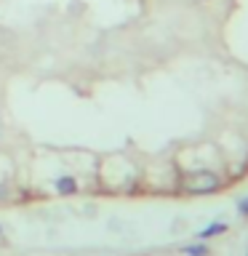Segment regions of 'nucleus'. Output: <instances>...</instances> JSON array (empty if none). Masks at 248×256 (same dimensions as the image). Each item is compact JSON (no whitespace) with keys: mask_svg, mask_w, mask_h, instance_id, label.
<instances>
[{"mask_svg":"<svg viewBox=\"0 0 248 256\" xmlns=\"http://www.w3.org/2000/svg\"><path fill=\"white\" fill-rule=\"evenodd\" d=\"M0 235H3V227H0Z\"/></svg>","mask_w":248,"mask_h":256,"instance_id":"423d86ee","label":"nucleus"},{"mask_svg":"<svg viewBox=\"0 0 248 256\" xmlns=\"http://www.w3.org/2000/svg\"><path fill=\"white\" fill-rule=\"evenodd\" d=\"M54 190L59 192V195H75V192H78V179H75V176H70V174L56 176Z\"/></svg>","mask_w":248,"mask_h":256,"instance_id":"f03ea898","label":"nucleus"},{"mask_svg":"<svg viewBox=\"0 0 248 256\" xmlns=\"http://www.w3.org/2000/svg\"><path fill=\"white\" fill-rule=\"evenodd\" d=\"M230 227L224 222H214V224H208V227H203L198 232V240H211V238H216V235H224Z\"/></svg>","mask_w":248,"mask_h":256,"instance_id":"7ed1b4c3","label":"nucleus"},{"mask_svg":"<svg viewBox=\"0 0 248 256\" xmlns=\"http://www.w3.org/2000/svg\"><path fill=\"white\" fill-rule=\"evenodd\" d=\"M246 256H248V248H246Z\"/></svg>","mask_w":248,"mask_h":256,"instance_id":"0eeeda50","label":"nucleus"},{"mask_svg":"<svg viewBox=\"0 0 248 256\" xmlns=\"http://www.w3.org/2000/svg\"><path fill=\"white\" fill-rule=\"evenodd\" d=\"M238 214H240V216H248V198H243V200L238 203Z\"/></svg>","mask_w":248,"mask_h":256,"instance_id":"39448f33","label":"nucleus"},{"mask_svg":"<svg viewBox=\"0 0 248 256\" xmlns=\"http://www.w3.org/2000/svg\"><path fill=\"white\" fill-rule=\"evenodd\" d=\"M219 187H222V176L211 168H198V171H187L182 176V190L187 195H211Z\"/></svg>","mask_w":248,"mask_h":256,"instance_id":"f257e3e1","label":"nucleus"},{"mask_svg":"<svg viewBox=\"0 0 248 256\" xmlns=\"http://www.w3.org/2000/svg\"><path fill=\"white\" fill-rule=\"evenodd\" d=\"M182 254L184 256H208V254H211V248L206 246V240H198V243H192V246H184Z\"/></svg>","mask_w":248,"mask_h":256,"instance_id":"20e7f679","label":"nucleus"}]
</instances>
